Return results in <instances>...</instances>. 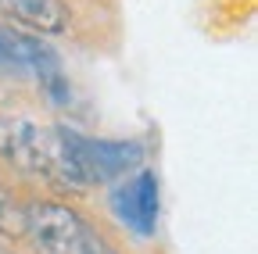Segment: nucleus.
Here are the masks:
<instances>
[{
  "instance_id": "f03ea898",
  "label": "nucleus",
  "mask_w": 258,
  "mask_h": 254,
  "mask_svg": "<svg viewBox=\"0 0 258 254\" xmlns=\"http://www.w3.org/2000/svg\"><path fill=\"white\" fill-rule=\"evenodd\" d=\"M54 143H57V125H40L22 115L0 118V157L22 176L47 179L54 161Z\"/></svg>"
},
{
  "instance_id": "20e7f679",
  "label": "nucleus",
  "mask_w": 258,
  "mask_h": 254,
  "mask_svg": "<svg viewBox=\"0 0 258 254\" xmlns=\"http://www.w3.org/2000/svg\"><path fill=\"white\" fill-rule=\"evenodd\" d=\"M158 208H161V194H158V176L151 168H140L137 176H125L111 190L115 218L122 222L125 229H133L137 236H154Z\"/></svg>"
},
{
  "instance_id": "39448f33",
  "label": "nucleus",
  "mask_w": 258,
  "mask_h": 254,
  "mask_svg": "<svg viewBox=\"0 0 258 254\" xmlns=\"http://www.w3.org/2000/svg\"><path fill=\"white\" fill-rule=\"evenodd\" d=\"M54 68H61V57L47 43L0 25V75H25V72L43 75Z\"/></svg>"
},
{
  "instance_id": "1a4fd4ad",
  "label": "nucleus",
  "mask_w": 258,
  "mask_h": 254,
  "mask_svg": "<svg viewBox=\"0 0 258 254\" xmlns=\"http://www.w3.org/2000/svg\"><path fill=\"white\" fill-rule=\"evenodd\" d=\"M0 254H15V250H8V247H0Z\"/></svg>"
},
{
  "instance_id": "0eeeda50",
  "label": "nucleus",
  "mask_w": 258,
  "mask_h": 254,
  "mask_svg": "<svg viewBox=\"0 0 258 254\" xmlns=\"http://www.w3.org/2000/svg\"><path fill=\"white\" fill-rule=\"evenodd\" d=\"M0 236H25V208L15 201V194L0 183Z\"/></svg>"
},
{
  "instance_id": "423d86ee",
  "label": "nucleus",
  "mask_w": 258,
  "mask_h": 254,
  "mask_svg": "<svg viewBox=\"0 0 258 254\" xmlns=\"http://www.w3.org/2000/svg\"><path fill=\"white\" fill-rule=\"evenodd\" d=\"M0 15L43 36H61L72 22V11L64 0H0Z\"/></svg>"
},
{
  "instance_id": "f257e3e1",
  "label": "nucleus",
  "mask_w": 258,
  "mask_h": 254,
  "mask_svg": "<svg viewBox=\"0 0 258 254\" xmlns=\"http://www.w3.org/2000/svg\"><path fill=\"white\" fill-rule=\"evenodd\" d=\"M25 236L36 254H93L97 229L57 201H40L25 208Z\"/></svg>"
},
{
  "instance_id": "6e6552de",
  "label": "nucleus",
  "mask_w": 258,
  "mask_h": 254,
  "mask_svg": "<svg viewBox=\"0 0 258 254\" xmlns=\"http://www.w3.org/2000/svg\"><path fill=\"white\" fill-rule=\"evenodd\" d=\"M36 79H40V86H43V93H47V101H50L54 108H69V104H72V86H69V79H64L61 68L43 72V75H36Z\"/></svg>"
},
{
  "instance_id": "7ed1b4c3",
  "label": "nucleus",
  "mask_w": 258,
  "mask_h": 254,
  "mask_svg": "<svg viewBox=\"0 0 258 254\" xmlns=\"http://www.w3.org/2000/svg\"><path fill=\"white\" fill-rule=\"evenodd\" d=\"M72 147H76V157H79L90 186L118 183L129 172H137L147 157V147L140 140H93L76 129H72Z\"/></svg>"
}]
</instances>
